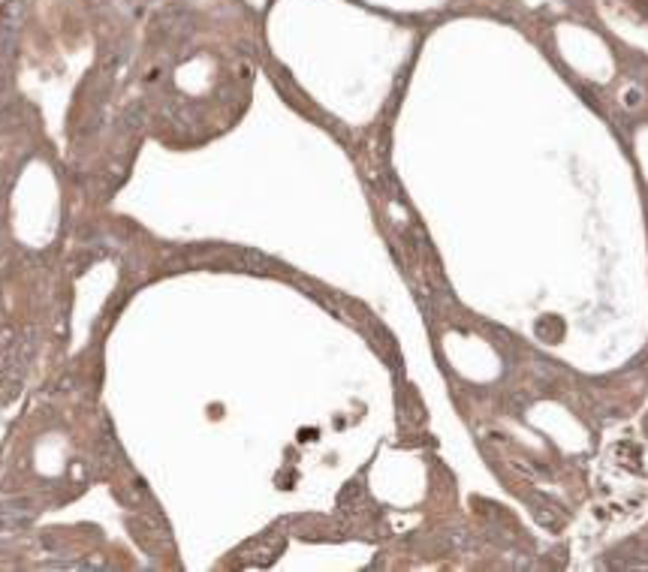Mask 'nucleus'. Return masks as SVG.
<instances>
[{
    "label": "nucleus",
    "instance_id": "1",
    "mask_svg": "<svg viewBox=\"0 0 648 572\" xmlns=\"http://www.w3.org/2000/svg\"><path fill=\"white\" fill-rule=\"evenodd\" d=\"M531 515H534L540 524H546V527H558L561 521H564L558 506H555V500H549V497H543V494L531 497Z\"/></svg>",
    "mask_w": 648,
    "mask_h": 572
},
{
    "label": "nucleus",
    "instance_id": "2",
    "mask_svg": "<svg viewBox=\"0 0 648 572\" xmlns=\"http://www.w3.org/2000/svg\"><path fill=\"white\" fill-rule=\"evenodd\" d=\"M33 518V509L28 503H3L0 506V527L3 530H12V527H21Z\"/></svg>",
    "mask_w": 648,
    "mask_h": 572
},
{
    "label": "nucleus",
    "instance_id": "3",
    "mask_svg": "<svg viewBox=\"0 0 648 572\" xmlns=\"http://www.w3.org/2000/svg\"><path fill=\"white\" fill-rule=\"evenodd\" d=\"M537 335L543 337V341H558V337L564 335V322L558 317H543V319H537Z\"/></svg>",
    "mask_w": 648,
    "mask_h": 572
}]
</instances>
